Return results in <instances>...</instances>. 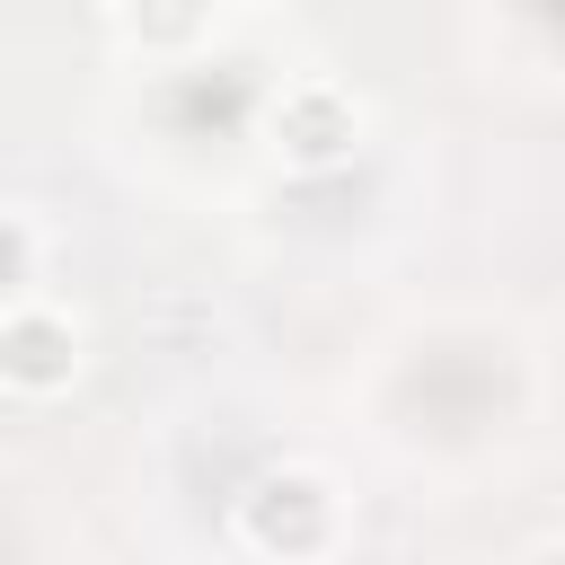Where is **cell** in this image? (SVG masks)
I'll list each match as a JSON object with an SVG mask.
<instances>
[{
  "label": "cell",
  "instance_id": "1",
  "mask_svg": "<svg viewBox=\"0 0 565 565\" xmlns=\"http://www.w3.org/2000/svg\"><path fill=\"white\" fill-rule=\"evenodd\" d=\"M556 565H565V556H556Z\"/></svg>",
  "mask_w": 565,
  "mask_h": 565
}]
</instances>
